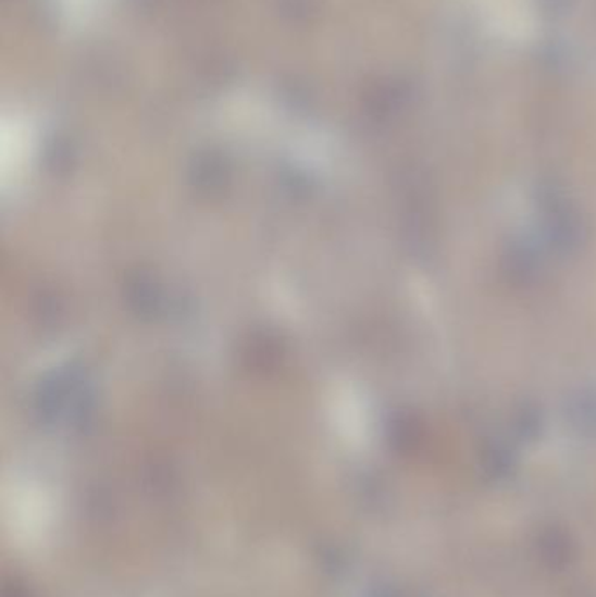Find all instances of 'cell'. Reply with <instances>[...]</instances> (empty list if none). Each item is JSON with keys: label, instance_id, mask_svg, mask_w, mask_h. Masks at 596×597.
I'll return each mask as SVG.
<instances>
[{"label": "cell", "instance_id": "cell-1", "mask_svg": "<svg viewBox=\"0 0 596 597\" xmlns=\"http://www.w3.org/2000/svg\"><path fill=\"white\" fill-rule=\"evenodd\" d=\"M489 37L509 46H529L541 28L537 0H469Z\"/></svg>", "mask_w": 596, "mask_h": 597}]
</instances>
